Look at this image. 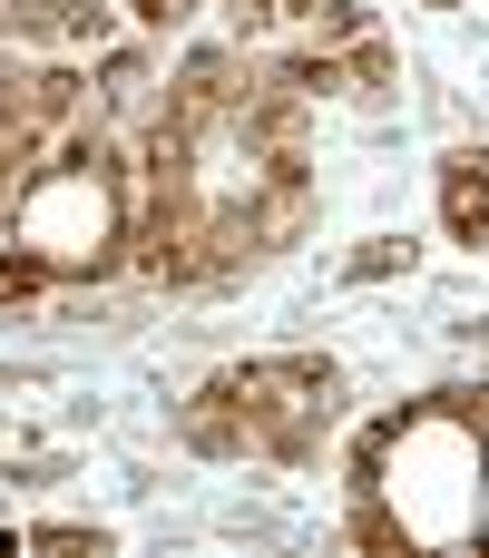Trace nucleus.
I'll use <instances>...</instances> for the list:
<instances>
[{"label": "nucleus", "instance_id": "1", "mask_svg": "<svg viewBox=\"0 0 489 558\" xmlns=\"http://www.w3.org/2000/svg\"><path fill=\"white\" fill-rule=\"evenodd\" d=\"M333 363H314V353H274V363H245V373H216V383H196V402L176 412V432L196 441V451H225V461H294V451H314V432H323V412H333Z\"/></svg>", "mask_w": 489, "mask_h": 558}, {"label": "nucleus", "instance_id": "2", "mask_svg": "<svg viewBox=\"0 0 489 558\" xmlns=\"http://www.w3.org/2000/svg\"><path fill=\"white\" fill-rule=\"evenodd\" d=\"M441 216H451L461 245H489V147H461L441 167Z\"/></svg>", "mask_w": 489, "mask_h": 558}, {"label": "nucleus", "instance_id": "3", "mask_svg": "<svg viewBox=\"0 0 489 558\" xmlns=\"http://www.w3.org/2000/svg\"><path fill=\"white\" fill-rule=\"evenodd\" d=\"M480 539H489V451H480Z\"/></svg>", "mask_w": 489, "mask_h": 558}]
</instances>
